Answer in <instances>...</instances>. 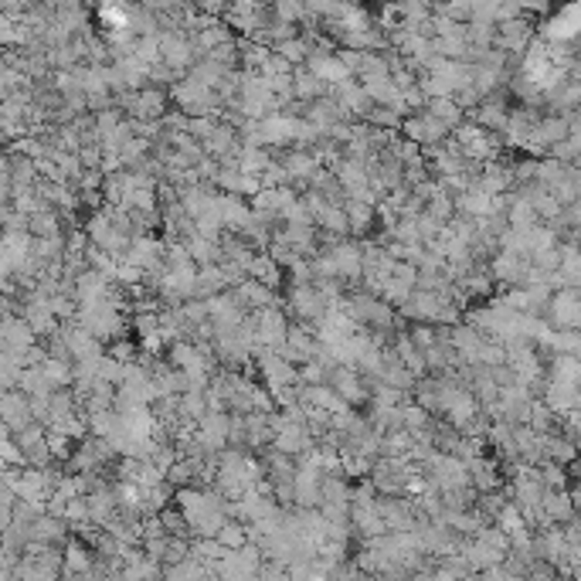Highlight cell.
<instances>
[{"label": "cell", "instance_id": "obj_15", "mask_svg": "<svg viewBox=\"0 0 581 581\" xmlns=\"http://www.w3.org/2000/svg\"><path fill=\"white\" fill-rule=\"evenodd\" d=\"M31 344H38V336H35V330L27 326L25 316H21V313H7V316L0 320V347L21 357Z\"/></svg>", "mask_w": 581, "mask_h": 581}, {"label": "cell", "instance_id": "obj_35", "mask_svg": "<svg viewBox=\"0 0 581 581\" xmlns=\"http://www.w3.org/2000/svg\"><path fill=\"white\" fill-rule=\"evenodd\" d=\"M272 17L283 25H303L306 7H303V0H272Z\"/></svg>", "mask_w": 581, "mask_h": 581}, {"label": "cell", "instance_id": "obj_1", "mask_svg": "<svg viewBox=\"0 0 581 581\" xmlns=\"http://www.w3.org/2000/svg\"><path fill=\"white\" fill-rule=\"evenodd\" d=\"M167 95H170V105L181 109V113H187V116H205V113L207 116H218L221 113L218 92L191 75H181L177 82H170Z\"/></svg>", "mask_w": 581, "mask_h": 581}, {"label": "cell", "instance_id": "obj_18", "mask_svg": "<svg viewBox=\"0 0 581 581\" xmlns=\"http://www.w3.org/2000/svg\"><path fill=\"white\" fill-rule=\"evenodd\" d=\"M27 530H31V541L55 544V547H65L68 534H72V527L65 524V516H55V514H48V510H41V514L27 524Z\"/></svg>", "mask_w": 581, "mask_h": 581}, {"label": "cell", "instance_id": "obj_5", "mask_svg": "<svg viewBox=\"0 0 581 581\" xmlns=\"http://www.w3.org/2000/svg\"><path fill=\"white\" fill-rule=\"evenodd\" d=\"M156 62L170 65L177 72H187L194 65V48H191V35L184 27H164L156 31Z\"/></svg>", "mask_w": 581, "mask_h": 581}, {"label": "cell", "instance_id": "obj_27", "mask_svg": "<svg viewBox=\"0 0 581 581\" xmlns=\"http://www.w3.org/2000/svg\"><path fill=\"white\" fill-rule=\"evenodd\" d=\"M228 289V283H225V272H221V265L215 262V265H197V272H194V296H215V293H225Z\"/></svg>", "mask_w": 581, "mask_h": 581}, {"label": "cell", "instance_id": "obj_44", "mask_svg": "<svg viewBox=\"0 0 581 581\" xmlns=\"http://www.w3.org/2000/svg\"><path fill=\"white\" fill-rule=\"evenodd\" d=\"M408 336H412L418 347L426 350V347H432V344H436V340L442 336V326H436V323H412Z\"/></svg>", "mask_w": 581, "mask_h": 581}, {"label": "cell", "instance_id": "obj_32", "mask_svg": "<svg viewBox=\"0 0 581 581\" xmlns=\"http://www.w3.org/2000/svg\"><path fill=\"white\" fill-rule=\"evenodd\" d=\"M205 412H207L205 391H181V395H177V415H181L184 422H194V426H197V418Z\"/></svg>", "mask_w": 581, "mask_h": 581}, {"label": "cell", "instance_id": "obj_3", "mask_svg": "<svg viewBox=\"0 0 581 581\" xmlns=\"http://www.w3.org/2000/svg\"><path fill=\"white\" fill-rule=\"evenodd\" d=\"M285 306H289V316L293 323H303V326H316L323 313H326V299L313 283H289V293H285Z\"/></svg>", "mask_w": 581, "mask_h": 581}, {"label": "cell", "instance_id": "obj_17", "mask_svg": "<svg viewBox=\"0 0 581 581\" xmlns=\"http://www.w3.org/2000/svg\"><path fill=\"white\" fill-rule=\"evenodd\" d=\"M306 68H310L313 75L323 78L326 85H334V82H340V78H347V65L340 62V55H336V48H313L310 55H306Z\"/></svg>", "mask_w": 581, "mask_h": 581}, {"label": "cell", "instance_id": "obj_24", "mask_svg": "<svg viewBox=\"0 0 581 581\" xmlns=\"http://www.w3.org/2000/svg\"><path fill=\"white\" fill-rule=\"evenodd\" d=\"M575 500H571L568 490H544L541 496V514L547 524H565V520H571L575 516Z\"/></svg>", "mask_w": 581, "mask_h": 581}, {"label": "cell", "instance_id": "obj_42", "mask_svg": "<svg viewBox=\"0 0 581 581\" xmlns=\"http://www.w3.org/2000/svg\"><path fill=\"white\" fill-rule=\"evenodd\" d=\"M207 58H215L221 68H238V62H242V52H238V38L225 41V45H218V48H211V52H207Z\"/></svg>", "mask_w": 581, "mask_h": 581}, {"label": "cell", "instance_id": "obj_31", "mask_svg": "<svg viewBox=\"0 0 581 581\" xmlns=\"http://www.w3.org/2000/svg\"><path fill=\"white\" fill-rule=\"evenodd\" d=\"M228 72H232V68H221V65L215 62V58H207V55L205 58H197V62L187 68V75L197 78V82H205V85H211V89H218V82L228 75Z\"/></svg>", "mask_w": 581, "mask_h": 581}, {"label": "cell", "instance_id": "obj_21", "mask_svg": "<svg viewBox=\"0 0 581 581\" xmlns=\"http://www.w3.org/2000/svg\"><path fill=\"white\" fill-rule=\"evenodd\" d=\"M245 275H248V279H258V283H265L269 289H275V293H279V289H283V283H285V269L269 255V252H265V248L252 255Z\"/></svg>", "mask_w": 581, "mask_h": 581}, {"label": "cell", "instance_id": "obj_34", "mask_svg": "<svg viewBox=\"0 0 581 581\" xmlns=\"http://www.w3.org/2000/svg\"><path fill=\"white\" fill-rule=\"evenodd\" d=\"M547 156H555L561 164H578L581 160V136L578 133H568L565 140H557L547 146Z\"/></svg>", "mask_w": 581, "mask_h": 581}, {"label": "cell", "instance_id": "obj_13", "mask_svg": "<svg viewBox=\"0 0 581 581\" xmlns=\"http://www.w3.org/2000/svg\"><path fill=\"white\" fill-rule=\"evenodd\" d=\"M330 255H334V265H336V275L344 279V283L357 285V279H361V238H340V242H334V245L326 248Z\"/></svg>", "mask_w": 581, "mask_h": 581}, {"label": "cell", "instance_id": "obj_39", "mask_svg": "<svg viewBox=\"0 0 581 581\" xmlns=\"http://www.w3.org/2000/svg\"><path fill=\"white\" fill-rule=\"evenodd\" d=\"M422 211H426V215H432L436 221H442V225H446V221H449L452 215H456V201H452L449 194H446V191L439 187V191H436V194H432V197L426 201V207H422Z\"/></svg>", "mask_w": 581, "mask_h": 581}, {"label": "cell", "instance_id": "obj_6", "mask_svg": "<svg viewBox=\"0 0 581 581\" xmlns=\"http://www.w3.org/2000/svg\"><path fill=\"white\" fill-rule=\"evenodd\" d=\"M326 385L334 387L336 395L347 401L350 408H364L367 398H371V387H367V381H364L361 371H357L354 364H336V367H330Z\"/></svg>", "mask_w": 581, "mask_h": 581}, {"label": "cell", "instance_id": "obj_43", "mask_svg": "<svg viewBox=\"0 0 581 581\" xmlns=\"http://www.w3.org/2000/svg\"><path fill=\"white\" fill-rule=\"evenodd\" d=\"M123 375H126V364L116 361V357H109V354L103 350L99 367H95V377H103V381H109V385H119V381H123Z\"/></svg>", "mask_w": 581, "mask_h": 581}, {"label": "cell", "instance_id": "obj_26", "mask_svg": "<svg viewBox=\"0 0 581 581\" xmlns=\"http://www.w3.org/2000/svg\"><path fill=\"white\" fill-rule=\"evenodd\" d=\"M364 92H367V99L371 105H395L405 113V105H401V89L391 82V75H381V78H364L361 82Z\"/></svg>", "mask_w": 581, "mask_h": 581}, {"label": "cell", "instance_id": "obj_38", "mask_svg": "<svg viewBox=\"0 0 581 581\" xmlns=\"http://www.w3.org/2000/svg\"><path fill=\"white\" fill-rule=\"evenodd\" d=\"M45 436H48V449H52V459L58 466L72 456V449H75V439L68 436V432H62V428H45Z\"/></svg>", "mask_w": 581, "mask_h": 581}, {"label": "cell", "instance_id": "obj_2", "mask_svg": "<svg viewBox=\"0 0 581 581\" xmlns=\"http://www.w3.org/2000/svg\"><path fill=\"white\" fill-rule=\"evenodd\" d=\"M541 320L551 326V330H578L581 323V299H578V285H561L555 289L541 310Z\"/></svg>", "mask_w": 581, "mask_h": 581}, {"label": "cell", "instance_id": "obj_22", "mask_svg": "<svg viewBox=\"0 0 581 581\" xmlns=\"http://www.w3.org/2000/svg\"><path fill=\"white\" fill-rule=\"evenodd\" d=\"M232 293L238 296V303L245 306V310H262V306H272V303H279V293L269 289L265 283H258V279H242L238 285H232Z\"/></svg>", "mask_w": 581, "mask_h": 581}, {"label": "cell", "instance_id": "obj_45", "mask_svg": "<svg viewBox=\"0 0 581 581\" xmlns=\"http://www.w3.org/2000/svg\"><path fill=\"white\" fill-rule=\"evenodd\" d=\"M215 123H218V116H187V123H184V129H187V133H191L194 140H205L207 133H211V129H215Z\"/></svg>", "mask_w": 581, "mask_h": 581}, {"label": "cell", "instance_id": "obj_28", "mask_svg": "<svg viewBox=\"0 0 581 581\" xmlns=\"http://www.w3.org/2000/svg\"><path fill=\"white\" fill-rule=\"evenodd\" d=\"M181 242L187 245V252H191L194 265H215V262L221 258L218 242H211V238H205V235L191 232V235H184Z\"/></svg>", "mask_w": 581, "mask_h": 581}, {"label": "cell", "instance_id": "obj_12", "mask_svg": "<svg viewBox=\"0 0 581 581\" xmlns=\"http://www.w3.org/2000/svg\"><path fill=\"white\" fill-rule=\"evenodd\" d=\"M326 92H330L336 103L347 109L350 119H364L367 113H371V99H367L364 85L354 75L340 78V82H334V85H326Z\"/></svg>", "mask_w": 581, "mask_h": 581}, {"label": "cell", "instance_id": "obj_36", "mask_svg": "<svg viewBox=\"0 0 581 581\" xmlns=\"http://www.w3.org/2000/svg\"><path fill=\"white\" fill-rule=\"evenodd\" d=\"M156 516H160V524H164L167 534H174V537H191V524H187V516H184L174 504H167L164 510H156Z\"/></svg>", "mask_w": 581, "mask_h": 581}, {"label": "cell", "instance_id": "obj_41", "mask_svg": "<svg viewBox=\"0 0 581 581\" xmlns=\"http://www.w3.org/2000/svg\"><path fill=\"white\" fill-rule=\"evenodd\" d=\"M105 354L109 357H116V361L129 364V361H136L140 357V344L136 340H129V336H116V340H109L105 344Z\"/></svg>", "mask_w": 581, "mask_h": 581}, {"label": "cell", "instance_id": "obj_11", "mask_svg": "<svg viewBox=\"0 0 581 581\" xmlns=\"http://www.w3.org/2000/svg\"><path fill=\"white\" fill-rule=\"evenodd\" d=\"M0 422L11 428V436L35 422V415H31V398H27L21 387H7V391L0 395Z\"/></svg>", "mask_w": 581, "mask_h": 581}, {"label": "cell", "instance_id": "obj_23", "mask_svg": "<svg viewBox=\"0 0 581 581\" xmlns=\"http://www.w3.org/2000/svg\"><path fill=\"white\" fill-rule=\"evenodd\" d=\"M330 170H334L336 184L344 187V194H354V191H361V187H367V164L357 160V156H340Z\"/></svg>", "mask_w": 581, "mask_h": 581}, {"label": "cell", "instance_id": "obj_4", "mask_svg": "<svg viewBox=\"0 0 581 581\" xmlns=\"http://www.w3.org/2000/svg\"><path fill=\"white\" fill-rule=\"evenodd\" d=\"M530 38H537V27H534V21H530L527 14H516V17H504V21H496L493 48L520 58V55L527 52Z\"/></svg>", "mask_w": 581, "mask_h": 581}, {"label": "cell", "instance_id": "obj_37", "mask_svg": "<svg viewBox=\"0 0 581 581\" xmlns=\"http://www.w3.org/2000/svg\"><path fill=\"white\" fill-rule=\"evenodd\" d=\"M215 537H218L221 547H242V544L248 541L245 524H242V520H235V516H225V524L218 527Z\"/></svg>", "mask_w": 581, "mask_h": 581}, {"label": "cell", "instance_id": "obj_20", "mask_svg": "<svg viewBox=\"0 0 581 581\" xmlns=\"http://www.w3.org/2000/svg\"><path fill=\"white\" fill-rule=\"evenodd\" d=\"M344 215H347L350 238H367L377 228V211L364 197H344Z\"/></svg>", "mask_w": 581, "mask_h": 581}, {"label": "cell", "instance_id": "obj_7", "mask_svg": "<svg viewBox=\"0 0 581 581\" xmlns=\"http://www.w3.org/2000/svg\"><path fill=\"white\" fill-rule=\"evenodd\" d=\"M252 320H255V344H262V347H279L285 340L289 313H285L279 303L262 306V310H252Z\"/></svg>", "mask_w": 581, "mask_h": 581}, {"label": "cell", "instance_id": "obj_40", "mask_svg": "<svg viewBox=\"0 0 581 581\" xmlns=\"http://www.w3.org/2000/svg\"><path fill=\"white\" fill-rule=\"evenodd\" d=\"M41 371H45V377L52 381V387H65V385H72V361H58V357H45V361H41Z\"/></svg>", "mask_w": 581, "mask_h": 581}, {"label": "cell", "instance_id": "obj_30", "mask_svg": "<svg viewBox=\"0 0 581 581\" xmlns=\"http://www.w3.org/2000/svg\"><path fill=\"white\" fill-rule=\"evenodd\" d=\"M17 387L25 391L27 398H48L55 387L52 381L45 377V371H41V364L38 367H21V375H17Z\"/></svg>", "mask_w": 581, "mask_h": 581}, {"label": "cell", "instance_id": "obj_8", "mask_svg": "<svg viewBox=\"0 0 581 581\" xmlns=\"http://www.w3.org/2000/svg\"><path fill=\"white\" fill-rule=\"evenodd\" d=\"M17 452H21V463L25 466H52V449H48V436H45V426L31 422L27 428L14 432L11 436Z\"/></svg>", "mask_w": 581, "mask_h": 581}, {"label": "cell", "instance_id": "obj_29", "mask_svg": "<svg viewBox=\"0 0 581 581\" xmlns=\"http://www.w3.org/2000/svg\"><path fill=\"white\" fill-rule=\"evenodd\" d=\"M426 113H432L436 119H442L446 126H456V123H463L466 113H463V105L456 103L452 95H428L426 99Z\"/></svg>", "mask_w": 581, "mask_h": 581}, {"label": "cell", "instance_id": "obj_25", "mask_svg": "<svg viewBox=\"0 0 581 581\" xmlns=\"http://www.w3.org/2000/svg\"><path fill=\"white\" fill-rule=\"evenodd\" d=\"M320 95H326V82L313 75L306 65H293V99L313 103V99H320Z\"/></svg>", "mask_w": 581, "mask_h": 581}, {"label": "cell", "instance_id": "obj_19", "mask_svg": "<svg viewBox=\"0 0 581 581\" xmlns=\"http://www.w3.org/2000/svg\"><path fill=\"white\" fill-rule=\"evenodd\" d=\"M279 160H283V167L289 170V184H293L299 194L306 191V181H310V174L316 170V164H320L316 154H313V150H303V146H289Z\"/></svg>", "mask_w": 581, "mask_h": 581}, {"label": "cell", "instance_id": "obj_16", "mask_svg": "<svg viewBox=\"0 0 581 581\" xmlns=\"http://www.w3.org/2000/svg\"><path fill=\"white\" fill-rule=\"evenodd\" d=\"M466 473H469V486L476 493H490V490H500L504 486V469L500 463L493 459V456H476V459H469L466 463Z\"/></svg>", "mask_w": 581, "mask_h": 581}, {"label": "cell", "instance_id": "obj_10", "mask_svg": "<svg viewBox=\"0 0 581 581\" xmlns=\"http://www.w3.org/2000/svg\"><path fill=\"white\" fill-rule=\"evenodd\" d=\"M58 334H62L65 347H68V354H72V361H82V357H99V354L105 350L103 340H99V336H92L78 320L58 323Z\"/></svg>", "mask_w": 581, "mask_h": 581}, {"label": "cell", "instance_id": "obj_9", "mask_svg": "<svg viewBox=\"0 0 581 581\" xmlns=\"http://www.w3.org/2000/svg\"><path fill=\"white\" fill-rule=\"evenodd\" d=\"M493 283L496 285H524V275L530 269V258L516 255V252H506V248H496L486 262Z\"/></svg>", "mask_w": 581, "mask_h": 581}, {"label": "cell", "instance_id": "obj_33", "mask_svg": "<svg viewBox=\"0 0 581 581\" xmlns=\"http://www.w3.org/2000/svg\"><path fill=\"white\" fill-rule=\"evenodd\" d=\"M527 426L537 432V436H547V432H555L557 428V415L544 405L541 398H534L530 401V415H527Z\"/></svg>", "mask_w": 581, "mask_h": 581}, {"label": "cell", "instance_id": "obj_14", "mask_svg": "<svg viewBox=\"0 0 581 581\" xmlns=\"http://www.w3.org/2000/svg\"><path fill=\"white\" fill-rule=\"evenodd\" d=\"M398 316L405 323H436V313H439V293L432 289H412L405 303L395 306Z\"/></svg>", "mask_w": 581, "mask_h": 581}]
</instances>
